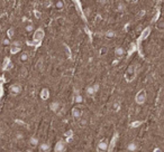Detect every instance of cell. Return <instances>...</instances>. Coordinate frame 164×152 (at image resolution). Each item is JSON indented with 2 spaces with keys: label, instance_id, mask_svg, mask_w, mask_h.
Segmentation results:
<instances>
[{
  "label": "cell",
  "instance_id": "24",
  "mask_svg": "<svg viewBox=\"0 0 164 152\" xmlns=\"http://www.w3.org/2000/svg\"><path fill=\"white\" fill-rule=\"evenodd\" d=\"M20 50V47H13L11 48V53L15 54V53H17V52H19Z\"/></svg>",
  "mask_w": 164,
  "mask_h": 152
},
{
  "label": "cell",
  "instance_id": "16",
  "mask_svg": "<svg viewBox=\"0 0 164 152\" xmlns=\"http://www.w3.org/2000/svg\"><path fill=\"white\" fill-rule=\"evenodd\" d=\"M25 30H26L27 33H32V32L34 30V25H33V24H27L26 27H25Z\"/></svg>",
  "mask_w": 164,
  "mask_h": 152
},
{
  "label": "cell",
  "instance_id": "12",
  "mask_svg": "<svg viewBox=\"0 0 164 152\" xmlns=\"http://www.w3.org/2000/svg\"><path fill=\"white\" fill-rule=\"evenodd\" d=\"M138 149V146H137L136 142H130L129 144L127 146V150L129 152H135Z\"/></svg>",
  "mask_w": 164,
  "mask_h": 152
},
{
  "label": "cell",
  "instance_id": "17",
  "mask_svg": "<svg viewBox=\"0 0 164 152\" xmlns=\"http://www.w3.org/2000/svg\"><path fill=\"white\" fill-rule=\"evenodd\" d=\"M150 32H151V28H146V29L143 32V35H142L141 39H145V38H146V36H148V35H150Z\"/></svg>",
  "mask_w": 164,
  "mask_h": 152
},
{
  "label": "cell",
  "instance_id": "20",
  "mask_svg": "<svg viewBox=\"0 0 164 152\" xmlns=\"http://www.w3.org/2000/svg\"><path fill=\"white\" fill-rule=\"evenodd\" d=\"M134 52H135V45H134V44H131V45H130V49L128 50V55H131Z\"/></svg>",
  "mask_w": 164,
  "mask_h": 152
},
{
  "label": "cell",
  "instance_id": "15",
  "mask_svg": "<svg viewBox=\"0 0 164 152\" xmlns=\"http://www.w3.org/2000/svg\"><path fill=\"white\" fill-rule=\"evenodd\" d=\"M86 93H87V95H88V96H93V95L96 94L95 91H93V87H92V85L88 86V87L86 88Z\"/></svg>",
  "mask_w": 164,
  "mask_h": 152
},
{
  "label": "cell",
  "instance_id": "18",
  "mask_svg": "<svg viewBox=\"0 0 164 152\" xmlns=\"http://www.w3.org/2000/svg\"><path fill=\"white\" fill-rule=\"evenodd\" d=\"M19 60H20V62H26V60H28V54H26V53H23L20 55V57H19Z\"/></svg>",
  "mask_w": 164,
  "mask_h": 152
},
{
  "label": "cell",
  "instance_id": "26",
  "mask_svg": "<svg viewBox=\"0 0 164 152\" xmlns=\"http://www.w3.org/2000/svg\"><path fill=\"white\" fill-rule=\"evenodd\" d=\"M124 9H125V5H124V4H119V5H118V10H119V11H123Z\"/></svg>",
  "mask_w": 164,
  "mask_h": 152
},
{
  "label": "cell",
  "instance_id": "28",
  "mask_svg": "<svg viewBox=\"0 0 164 152\" xmlns=\"http://www.w3.org/2000/svg\"><path fill=\"white\" fill-rule=\"evenodd\" d=\"M144 15H145V10H142L141 13H138V18H142V17H144Z\"/></svg>",
  "mask_w": 164,
  "mask_h": 152
},
{
  "label": "cell",
  "instance_id": "5",
  "mask_svg": "<svg viewBox=\"0 0 164 152\" xmlns=\"http://www.w3.org/2000/svg\"><path fill=\"white\" fill-rule=\"evenodd\" d=\"M65 150H66V146L63 141H59L54 146V152H65Z\"/></svg>",
  "mask_w": 164,
  "mask_h": 152
},
{
  "label": "cell",
  "instance_id": "21",
  "mask_svg": "<svg viewBox=\"0 0 164 152\" xmlns=\"http://www.w3.org/2000/svg\"><path fill=\"white\" fill-rule=\"evenodd\" d=\"M107 54V47H102L101 49H100V55L101 56H105Z\"/></svg>",
  "mask_w": 164,
  "mask_h": 152
},
{
  "label": "cell",
  "instance_id": "2",
  "mask_svg": "<svg viewBox=\"0 0 164 152\" xmlns=\"http://www.w3.org/2000/svg\"><path fill=\"white\" fill-rule=\"evenodd\" d=\"M135 102L139 105H142L146 102V91L145 90H141L137 93L136 96H135Z\"/></svg>",
  "mask_w": 164,
  "mask_h": 152
},
{
  "label": "cell",
  "instance_id": "3",
  "mask_svg": "<svg viewBox=\"0 0 164 152\" xmlns=\"http://www.w3.org/2000/svg\"><path fill=\"white\" fill-rule=\"evenodd\" d=\"M108 146H109L108 141H107V140H101V141L98 143V146H97V150H98V152H105L108 149Z\"/></svg>",
  "mask_w": 164,
  "mask_h": 152
},
{
  "label": "cell",
  "instance_id": "9",
  "mask_svg": "<svg viewBox=\"0 0 164 152\" xmlns=\"http://www.w3.org/2000/svg\"><path fill=\"white\" fill-rule=\"evenodd\" d=\"M82 101H83V97H82V95L79 93V90H76V91H74V102L75 103H81Z\"/></svg>",
  "mask_w": 164,
  "mask_h": 152
},
{
  "label": "cell",
  "instance_id": "29",
  "mask_svg": "<svg viewBox=\"0 0 164 152\" xmlns=\"http://www.w3.org/2000/svg\"><path fill=\"white\" fill-rule=\"evenodd\" d=\"M153 152H162V150H161L160 148H155V149H154V151H153Z\"/></svg>",
  "mask_w": 164,
  "mask_h": 152
},
{
  "label": "cell",
  "instance_id": "31",
  "mask_svg": "<svg viewBox=\"0 0 164 152\" xmlns=\"http://www.w3.org/2000/svg\"><path fill=\"white\" fill-rule=\"evenodd\" d=\"M1 139H2V132L0 131V141H1Z\"/></svg>",
  "mask_w": 164,
  "mask_h": 152
},
{
  "label": "cell",
  "instance_id": "13",
  "mask_svg": "<svg viewBox=\"0 0 164 152\" xmlns=\"http://www.w3.org/2000/svg\"><path fill=\"white\" fill-rule=\"evenodd\" d=\"M29 144L32 146H37L40 144V140L37 139L36 137H32V138L29 139Z\"/></svg>",
  "mask_w": 164,
  "mask_h": 152
},
{
  "label": "cell",
  "instance_id": "30",
  "mask_svg": "<svg viewBox=\"0 0 164 152\" xmlns=\"http://www.w3.org/2000/svg\"><path fill=\"white\" fill-rule=\"evenodd\" d=\"M4 45H9V39H5V40H4Z\"/></svg>",
  "mask_w": 164,
  "mask_h": 152
},
{
  "label": "cell",
  "instance_id": "22",
  "mask_svg": "<svg viewBox=\"0 0 164 152\" xmlns=\"http://www.w3.org/2000/svg\"><path fill=\"white\" fill-rule=\"evenodd\" d=\"M143 122H141V121H135V123H133V124H130V126L131 127H135V126H139L141 124H142Z\"/></svg>",
  "mask_w": 164,
  "mask_h": 152
},
{
  "label": "cell",
  "instance_id": "14",
  "mask_svg": "<svg viewBox=\"0 0 164 152\" xmlns=\"http://www.w3.org/2000/svg\"><path fill=\"white\" fill-rule=\"evenodd\" d=\"M48 96H49V91H48L47 88H43L41 92V97L43 99H47Z\"/></svg>",
  "mask_w": 164,
  "mask_h": 152
},
{
  "label": "cell",
  "instance_id": "7",
  "mask_svg": "<svg viewBox=\"0 0 164 152\" xmlns=\"http://www.w3.org/2000/svg\"><path fill=\"white\" fill-rule=\"evenodd\" d=\"M43 37H44V32H43V29H37L34 35V40L35 41H41V40L43 39Z\"/></svg>",
  "mask_w": 164,
  "mask_h": 152
},
{
  "label": "cell",
  "instance_id": "23",
  "mask_svg": "<svg viewBox=\"0 0 164 152\" xmlns=\"http://www.w3.org/2000/svg\"><path fill=\"white\" fill-rule=\"evenodd\" d=\"M16 139L17 140H23L24 139V134H23V133H17V134H16Z\"/></svg>",
  "mask_w": 164,
  "mask_h": 152
},
{
  "label": "cell",
  "instance_id": "27",
  "mask_svg": "<svg viewBox=\"0 0 164 152\" xmlns=\"http://www.w3.org/2000/svg\"><path fill=\"white\" fill-rule=\"evenodd\" d=\"M106 35H107V37H114V36H115L114 32H108V33L106 34Z\"/></svg>",
  "mask_w": 164,
  "mask_h": 152
},
{
  "label": "cell",
  "instance_id": "25",
  "mask_svg": "<svg viewBox=\"0 0 164 152\" xmlns=\"http://www.w3.org/2000/svg\"><path fill=\"white\" fill-rule=\"evenodd\" d=\"M56 8L62 9V8H63V1H57V2H56Z\"/></svg>",
  "mask_w": 164,
  "mask_h": 152
},
{
  "label": "cell",
  "instance_id": "19",
  "mask_svg": "<svg viewBox=\"0 0 164 152\" xmlns=\"http://www.w3.org/2000/svg\"><path fill=\"white\" fill-rule=\"evenodd\" d=\"M92 87H93V91H95V93H97L99 90H100V85L98 84V83H96V84H93L92 85Z\"/></svg>",
  "mask_w": 164,
  "mask_h": 152
},
{
  "label": "cell",
  "instance_id": "11",
  "mask_svg": "<svg viewBox=\"0 0 164 152\" xmlns=\"http://www.w3.org/2000/svg\"><path fill=\"white\" fill-rule=\"evenodd\" d=\"M49 149H51V148H49V144L46 143V142H43V143L40 144V151L41 152H48Z\"/></svg>",
  "mask_w": 164,
  "mask_h": 152
},
{
  "label": "cell",
  "instance_id": "10",
  "mask_svg": "<svg viewBox=\"0 0 164 152\" xmlns=\"http://www.w3.org/2000/svg\"><path fill=\"white\" fill-rule=\"evenodd\" d=\"M124 54H125V49H124L123 47H116L115 48V55H116L117 57H123Z\"/></svg>",
  "mask_w": 164,
  "mask_h": 152
},
{
  "label": "cell",
  "instance_id": "8",
  "mask_svg": "<svg viewBox=\"0 0 164 152\" xmlns=\"http://www.w3.org/2000/svg\"><path fill=\"white\" fill-rule=\"evenodd\" d=\"M60 109H61V104L59 102H52L49 104V110L53 111V112H59Z\"/></svg>",
  "mask_w": 164,
  "mask_h": 152
},
{
  "label": "cell",
  "instance_id": "1",
  "mask_svg": "<svg viewBox=\"0 0 164 152\" xmlns=\"http://www.w3.org/2000/svg\"><path fill=\"white\" fill-rule=\"evenodd\" d=\"M135 76H136V68H135V66L131 65V66L128 67V69L126 71L125 77H126V81H127V82H131V81H134Z\"/></svg>",
  "mask_w": 164,
  "mask_h": 152
},
{
  "label": "cell",
  "instance_id": "6",
  "mask_svg": "<svg viewBox=\"0 0 164 152\" xmlns=\"http://www.w3.org/2000/svg\"><path fill=\"white\" fill-rule=\"evenodd\" d=\"M72 115H73L74 119H76V120L80 119L82 116V110L80 107H76V106H75V107L72 109Z\"/></svg>",
  "mask_w": 164,
  "mask_h": 152
},
{
  "label": "cell",
  "instance_id": "4",
  "mask_svg": "<svg viewBox=\"0 0 164 152\" xmlns=\"http://www.w3.org/2000/svg\"><path fill=\"white\" fill-rule=\"evenodd\" d=\"M21 91H23V87H21L20 84H13V85L10 86V93L14 94V95L20 94Z\"/></svg>",
  "mask_w": 164,
  "mask_h": 152
}]
</instances>
